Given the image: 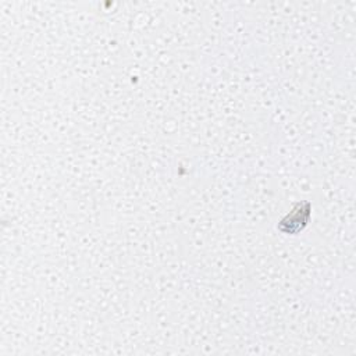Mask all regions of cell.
<instances>
[{"instance_id":"1","label":"cell","mask_w":356,"mask_h":356,"mask_svg":"<svg viewBox=\"0 0 356 356\" xmlns=\"http://www.w3.org/2000/svg\"><path fill=\"white\" fill-rule=\"evenodd\" d=\"M298 207H299V210L294 209L285 218L281 220V223L279 225V228L281 231L294 234V232H298L299 229H302L308 224V220L310 216V203L309 202H306L305 205L298 203Z\"/></svg>"}]
</instances>
